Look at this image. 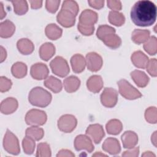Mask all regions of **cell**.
<instances>
[{
    "label": "cell",
    "mask_w": 157,
    "mask_h": 157,
    "mask_svg": "<svg viewBox=\"0 0 157 157\" xmlns=\"http://www.w3.org/2000/svg\"><path fill=\"white\" fill-rule=\"evenodd\" d=\"M131 18L137 26L144 27L151 26L156 20V6L150 1H139L131 9Z\"/></svg>",
    "instance_id": "1"
},
{
    "label": "cell",
    "mask_w": 157,
    "mask_h": 157,
    "mask_svg": "<svg viewBox=\"0 0 157 157\" xmlns=\"http://www.w3.org/2000/svg\"><path fill=\"white\" fill-rule=\"evenodd\" d=\"M52 94L42 87L33 88L28 95L29 102L34 106L45 107L50 104L52 101Z\"/></svg>",
    "instance_id": "2"
},
{
    "label": "cell",
    "mask_w": 157,
    "mask_h": 157,
    "mask_svg": "<svg viewBox=\"0 0 157 157\" xmlns=\"http://www.w3.org/2000/svg\"><path fill=\"white\" fill-rule=\"evenodd\" d=\"M117 84L119 87V93L124 98L129 100H134L142 96L140 92L127 80L121 79L117 82Z\"/></svg>",
    "instance_id": "3"
},
{
    "label": "cell",
    "mask_w": 157,
    "mask_h": 157,
    "mask_svg": "<svg viewBox=\"0 0 157 157\" xmlns=\"http://www.w3.org/2000/svg\"><path fill=\"white\" fill-rule=\"evenodd\" d=\"M47 119L46 113L41 110L33 109L29 110L25 116V121L31 126H42L44 124Z\"/></svg>",
    "instance_id": "4"
},
{
    "label": "cell",
    "mask_w": 157,
    "mask_h": 157,
    "mask_svg": "<svg viewBox=\"0 0 157 157\" xmlns=\"http://www.w3.org/2000/svg\"><path fill=\"white\" fill-rule=\"evenodd\" d=\"M3 146L4 150L12 155H17L20 152L19 142L17 136L9 129H7L4 136Z\"/></svg>",
    "instance_id": "5"
},
{
    "label": "cell",
    "mask_w": 157,
    "mask_h": 157,
    "mask_svg": "<svg viewBox=\"0 0 157 157\" xmlns=\"http://www.w3.org/2000/svg\"><path fill=\"white\" fill-rule=\"evenodd\" d=\"M50 66L53 74L60 77H66L69 72L70 69L67 61L61 56L55 57L50 63Z\"/></svg>",
    "instance_id": "6"
},
{
    "label": "cell",
    "mask_w": 157,
    "mask_h": 157,
    "mask_svg": "<svg viewBox=\"0 0 157 157\" xmlns=\"http://www.w3.org/2000/svg\"><path fill=\"white\" fill-rule=\"evenodd\" d=\"M77 124L76 118L70 114L62 115L58 120V129L65 133H70L73 131Z\"/></svg>",
    "instance_id": "7"
},
{
    "label": "cell",
    "mask_w": 157,
    "mask_h": 157,
    "mask_svg": "<svg viewBox=\"0 0 157 157\" xmlns=\"http://www.w3.org/2000/svg\"><path fill=\"white\" fill-rule=\"evenodd\" d=\"M118 101V93L112 88H105L101 94L102 104L108 108L114 107Z\"/></svg>",
    "instance_id": "8"
},
{
    "label": "cell",
    "mask_w": 157,
    "mask_h": 157,
    "mask_svg": "<svg viewBox=\"0 0 157 157\" xmlns=\"http://www.w3.org/2000/svg\"><path fill=\"white\" fill-rule=\"evenodd\" d=\"M75 17L72 12L61 9L56 16V20L59 24L65 28H70L74 25Z\"/></svg>",
    "instance_id": "9"
},
{
    "label": "cell",
    "mask_w": 157,
    "mask_h": 157,
    "mask_svg": "<svg viewBox=\"0 0 157 157\" xmlns=\"http://www.w3.org/2000/svg\"><path fill=\"white\" fill-rule=\"evenodd\" d=\"M98 19V15L96 12L90 9H85L80 15L78 25L86 27L94 26Z\"/></svg>",
    "instance_id": "10"
},
{
    "label": "cell",
    "mask_w": 157,
    "mask_h": 157,
    "mask_svg": "<svg viewBox=\"0 0 157 157\" xmlns=\"http://www.w3.org/2000/svg\"><path fill=\"white\" fill-rule=\"evenodd\" d=\"M103 61L102 57L95 52H90L86 55L87 68L91 72H97L102 67Z\"/></svg>",
    "instance_id": "11"
},
{
    "label": "cell",
    "mask_w": 157,
    "mask_h": 157,
    "mask_svg": "<svg viewBox=\"0 0 157 157\" xmlns=\"http://www.w3.org/2000/svg\"><path fill=\"white\" fill-rule=\"evenodd\" d=\"M86 134L94 143L99 144L105 136L102 126L99 124H93L88 126L86 130Z\"/></svg>",
    "instance_id": "12"
},
{
    "label": "cell",
    "mask_w": 157,
    "mask_h": 157,
    "mask_svg": "<svg viewBox=\"0 0 157 157\" xmlns=\"http://www.w3.org/2000/svg\"><path fill=\"white\" fill-rule=\"evenodd\" d=\"M74 147L77 151L85 150L89 153L92 152L94 149L90 138L87 136L82 134L76 136L74 140Z\"/></svg>",
    "instance_id": "13"
},
{
    "label": "cell",
    "mask_w": 157,
    "mask_h": 157,
    "mask_svg": "<svg viewBox=\"0 0 157 157\" xmlns=\"http://www.w3.org/2000/svg\"><path fill=\"white\" fill-rule=\"evenodd\" d=\"M30 74L33 78L40 80L47 78L49 74V70L46 64L42 63H37L31 67Z\"/></svg>",
    "instance_id": "14"
},
{
    "label": "cell",
    "mask_w": 157,
    "mask_h": 157,
    "mask_svg": "<svg viewBox=\"0 0 157 157\" xmlns=\"http://www.w3.org/2000/svg\"><path fill=\"white\" fill-rule=\"evenodd\" d=\"M102 149L110 155H117L120 152L121 147L117 139L108 137L102 144Z\"/></svg>",
    "instance_id": "15"
},
{
    "label": "cell",
    "mask_w": 157,
    "mask_h": 157,
    "mask_svg": "<svg viewBox=\"0 0 157 157\" xmlns=\"http://www.w3.org/2000/svg\"><path fill=\"white\" fill-rule=\"evenodd\" d=\"M123 146L124 148L131 149L134 148L138 142V136L132 131H125L121 137Z\"/></svg>",
    "instance_id": "16"
},
{
    "label": "cell",
    "mask_w": 157,
    "mask_h": 157,
    "mask_svg": "<svg viewBox=\"0 0 157 157\" xmlns=\"http://www.w3.org/2000/svg\"><path fill=\"white\" fill-rule=\"evenodd\" d=\"M103 80L100 75L91 76L86 82V86L89 91L93 93H99L103 87Z\"/></svg>",
    "instance_id": "17"
},
{
    "label": "cell",
    "mask_w": 157,
    "mask_h": 157,
    "mask_svg": "<svg viewBox=\"0 0 157 157\" xmlns=\"http://www.w3.org/2000/svg\"><path fill=\"white\" fill-rule=\"evenodd\" d=\"M18 105V101L16 99L7 98L1 103V112L5 115L11 114L17 109Z\"/></svg>",
    "instance_id": "18"
},
{
    "label": "cell",
    "mask_w": 157,
    "mask_h": 157,
    "mask_svg": "<svg viewBox=\"0 0 157 157\" xmlns=\"http://www.w3.org/2000/svg\"><path fill=\"white\" fill-rule=\"evenodd\" d=\"M132 64L138 68L145 69L149 61L148 57L141 51L134 52L131 57Z\"/></svg>",
    "instance_id": "19"
},
{
    "label": "cell",
    "mask_w": 157,
    "mask_h": 157,
    "mask_svg": "<svg viewBox=\"0 0 157 157\" xmlns=\"http://www.w3.org/2000/svg\"><path fill=\"white\" fill-rule=\"evenodd\" d=\"M71 64L72 71L75 73H80L85 68L86 60L80 54H75L71 58Z\"/></svg>",
    "instance_id": "20"
},
{
    "label": "cell",
    "mask_w": 157,
    "mask_h": 157,
    "mask_svg": "<svg viewBox=\"0 0 157 157\" xmlns=\"http://www.w3.org/2000/svg\"><path fill=\"white\" fill-rule=\"evenodd\" d=\"M131 77L134 83L140 88L145 87L149 82V77L144 72L139 70H134L131 72Z\"/></svg>",
    "instance_id": "21"
},
{
    "label": "cell",
    "mask_w": 157,
    "mask_h": 157,
    "mask_svg": "<svg viewBox=\"0 0 157 157\" xmlns=\"http://www.w3.org/2000/svg\"><path fill=\"white\" fill-rule=\"evenodd\" d=\"M17 47L18 51L23 55H29L33 53L34 45L31 40L26 38H23L18 40Z\"/></svg>",
    "instance_id": "22"
},
{
    "label": "cell",
    "mask_w": 157,
    "mask_h": 157,
    "mask_svg": "<svg viewBox=\"0 0 157 157\" xmlns=\"http://www.w3.org/2000/svg\"><path fill=\"white\" fill-rule=\"evenodd\" d=\"M55 53V47L50 42H46L42 44L39 48V56L44 61L49 60Z\"/></svg>",
    "instance_id": "23"
},
{
    "label": "cell",
    "mask_w": 157,
    "mask_h": 157,
    "mask_svg": "<svg viewBox=\"0 0 157 157\" xmlns=\"http://www.w3.org/2000/svg\"><path fill=\"white\" fill-rule=\"evenodd\" d=\"M63 83L64 89L67 93H73L78 89L80 80L77 77L71 75L64 80Z\"/></svg>",
    "instance_id": "24"
},
{
    "label": "cell",
    "mask_w": 157,
    "mask_h": 157,
    "mask_svg": "<svg viewBox=\"0 0 157 157\" xmlns=\"http://www.w3.org/2000/svg\"><path fill=\"white\" fill-rule=\"evenodd\" d=\"M15 31V25L10 20H6L0 24V36L2 38L11 37Z\"/></svg>",
    "instance_id": "25"
},
{
    "label": "cell",
    "mask_w": 157,
    "mask_h": 157,
    "mask_svg": "<svg viewBox=\"0 0 157 157\" xmlns=\"http://www.w3.org/2000/svg\"><path fill=\"white\" fill-rule=\"evenodd\" d=\"M150 32L147 29H136L132 33V40L136 44L145 42L150 37Z\"/></svg>",
    "instance_id": "26"
},
{
    "label": "cell",
    "mask_w": 157,
    "mask_h": 157,
    "mask_svg": "<svg viewBox=\"0 0 157 157\" xmlns=\"http://www.w3.org/2000/svg\"><path fill=\"white\" fill-rule=\"evenodd\" d=\"M44 84L47 88L55 93L60 92L63 88L61 80L52 75L47 77L45 80Z\"/></svg>",
    "instance_id": "27"
},
{
    "label": "cell",
    "mask_w": 157,
    "mask_h": 157,
    "mask_svg": "<svg viewBox=\"0 0 157 157\" xmlns=\"http://www.w3.org/2000/svg\"><path fill=\"white\" fill-rule=\"evenodd\" d=\"M104 44L112 49L118 48L121 44V38L115 33H111L105 36L101 40Z\"/></svg>",
    "instance_id": "28"
},
{
    "label": "cell",
    "mask_w": 157,
    "mask_h": 157,
    "mask_svg": "<svg viewBox=\"0 0 157 157\" xmlns=\"http://www.w3.org/2000/svg\"><path fill=\"white\" fill-rule=\"evenodd\" d=\"M45 32L48 39L51 40H56L61 36L63 30L56 24L51 23L46 26Z\"/></svg>",
    "instance_id": "29"
},
{
    "label": "cell",
    "mask_w": 157,
    "mask_h": 157,
    "mask_svg": "<svg viewBox=\"0 0 157 157\" xmlns=\"http://www.w3.org/2000/svg\"><path fill=\"white\" fill-rule=\"evenodd\" d=\"M105 128L108 134L117 135L122 131L123 124L120 120L117 119H112L107 122L105 125Z\"/></svg>",
    "instance_id": "30"
},
{
    "label": "cell",
    "mask_w": 157,
    "mask_h": 157,
    "mask_svg": "<svg viewBox=\"0 0 157 157\" xmlns=\"http://www.w3.org/2000/svg\"><path fill=\"white\" fill-rule=\"evenodd\" d=\"M11 72L15 78H23L27 74V66L22 62H17L12 66Z\"/></svg>",
    "instance_id": "31"
},
{
    "label": "cell",
    "mask_w": 157,
    "mask_h": 157,
    "mask_svg": "<svg viewBox=\"0 0 157 157\" xmlns=\"http://www.w3.org/2000/svg\"><path fill=\"white\" fill-rule=\"evenodd\" d=\"M108 18L109 22L116 26H122L125 21L124 16L122 13L119 12L118 11H110Z\"/></svg>",
    "instance_id": "32"
},
{
    "label": "cell",
    "mask_w": 157,
    "mask_h": 157,
    "mask_svg": "<svg viewBox=\"0 0 157 157\" xmlns=\"http://www.w3.org/2000/svg\"><path fill=\"white\" fill-rule=\"evenodd\" d=\"M26 136L31 137L36 141H38L42 139L44 135V129L37 126H33L26 129L25 132Z\"/></svg>",
    "instance_id": "33"
},
{
    "label": "cell",
    "mask_w": 157,
    "mask_h": 157,
    "mask_svg": "<svg viewBox=\"0 0 157 157\" xmlns=\"http://www.w3.org/2000/svg\"><path fill=\"white\" fill-rule=\"evenodd\" d=\"M144 48L150 55H155L157 52V39L155 36H151L145 42Z\"/></svg>",
    "instance_id": "34"
},
{
    "label": "cell",
    "mask_w": 157,
    "mask_h": 157,
    "mask_svg": "<svg viewBox=\"0 0 157 157\" xmlns=\"http://www.w3.org/2000/svg\"><path fill=\"white\" fill-rule=\"evenodd\" d=\"M14 9V12L18 15H22L26 13L28 10V5L26 1L18 0L11 1Z\"/></svg>",
    "instance_id": "35"
},
{
    "label": "cell",
    "mask_w": 157,
    "mask_h": 157,
    "mask_svg": "<svg viewBox=\"0 0 157 157\" xmlns=\"http://www.w3.org/2000/svg\"><path fill=\"white\" fill-rule=\"evenodd\" d=\"M22 146L25 153L27 155H31L33 153L35 149V140L31 137L26 136L24 137L22 141Z\"/></svg>",
    "instance_id": "36"
},
{
    "label": "cell",
    "mask_w": 157,
    "mask_h": 157,
    "mask_svg": "<svg viewBox=\"0 0 157 157\" xmlns=\"http://www.w3.org/2000/svg\"><path fill=\"white\" fill-rule=\"evenodd\" d=\"M51 150L50 145L46 142L39 143L37 147L36 156L37 157H50L51 156Z\"/></svg>",
    "instance_id": "37"
},
{
    "label": "cell",
    "mask_w": 157,
    "mask_h": 157,
    "mask_svg": "<svg viewBox=\"0 0 157 157\" xmlns=\"http://www.w3.org/2000/svg\"><path fill=\"white\" fill-rule=\"evenodd\" d=\"M111 33H115V28L109 25H103L98 27L96 32V36L101 40L102 38Z\"/></svg>",
    "instance_id": "38"
},
{
    "label": "cell",
    "mask_w": 157,
    "mask_h": 157,
    "mask_svg": "<svg viewBox=\"0 0 157 157\" xmlns=\"http://www.w3.org/2000/svg\"><path fill=\"white\" fill-rule=\"evenodd\" d=\"M157 111L156 107H150L145 112V118L147 122L155 124L157 122Z\"/></svg>",
    "instance_id": "39"
},
{
    "label": "cell",
    "mask_w": 157,
    "mask_h": 157,
    "mask_svg": "<svg viewBox=\"0 0 157 157\" xmlns=\"http://www.w3.org/2000/svg\"><path fill=\"white\" fill-rule=\"evenodd\" d=\"M61 9L67 10L72 12L76 16L79 10V7H78L77 3L75 1H71V0L64 1L63 2Z\"/></svg>",
    "instance_id": "40"
},
{
    "label": "cell",
    "mask_w": 157,
    "mask_h": 157,
    "mask_svg": "<svg viewBox=\"0 0 157 157\" xmlns=\"http://www.w3.org/2000/svg\"><path fill=\"white\" fill-rule=\"evenodd\" d=\"M60 2L59 0H47L45 2V8L48 12L55 13L59 7Z\"/></svg>",
    "instance_id": "41"
},
{
    "label": "cell",
    "mask_w": 157,
    "mask_h": 157,
    "mask_svg": "<svg viewBox=\"0 0 157 157\" xmlns=\"http://www.w3.org/2000/svg\"><path fill=\"white\" fill-rule=\"evenodd\" d=\"M12 85V83L10 79H8L4 76L0 77V91L1 93L9 91Z\"/></svg>",
    "instance_id": "42"
},
{
    "label": "cell",
    "mask_w": 157,
    "mask_h": 157,
    "mask_svg": "<svg viewBox=\"0 0 157 157\" xmlns=\"http://www.w3.org/2000/svg\"><path fill=\"white\" fill-rule=\"evenodd\" d=\"M156 59L155 58L151 59L148 61L146 69L148 74L151 75L152 77H156L157 73H156Z\"/></svg>",
    "instance_id": "43"
},
{
    "label": "cell",
    "mask_w": 157,
    "mask_h": 157,
    "mask_svg": "<svg viewBox=\"0 0 157 157\" xmlns=\"http://www.w3.org/2000/svg\"><path fill=\"white\" fill-rule=\"evenodd\" d=\"M77 28H78V30L80 31V33L81 34H82L84 36H86L92 35L94 31V26L86 27V26H83L80 25H78Z\"/></svg>",
    "instance_id": "44"
},
{
    "label": "cell",
    "mask_w": 157,
    "mask_h": 157,
    "mask_svg": "<svg viewBox=\"0 0 157 157\" xmlns=\"http://www.w3.org/2000/svg\"><path fill=\"white\" fill-rule=\"evenodd\" d=\"M107 7L112 9V10L118 11L121 9L122 6L120 1H114V0H108L107 1Z\"/></svg>",
    "instance_id": "45"
},
{
    "label": "cell",
    "mask_w": 157,
    "mask_h": 157,
    "mask_svg": "<svg viewBox=\"0 0 157 157\" xmlns=\"http://www.w3.org/2000/svg\"><path fill=\"white\" fill-rule=\"evenodd\" d=\"M139 153V148L137 147H134L132 148H131L129 150H127L124 151V153L122 154L123 156H138Z\"/></svg>",
    "instance_id": "46"
},
{
    "label": "cell",
    "mask_w": 157,
    "mask_h": 157,
    "mask_svg": "<svg viewBox=\"0 0 157 157\" xmlns=\"http://www.w3.org/2000/svg\"><path fill=\"white\" fill-rule=\"evenodd\" d=\"M89 5L96 9H101L104 7V1L103 0H98V1H88Z\"/></svg>",
    "instance_id": "47"
},
{
    "label": "cell",
    "mask_w": 157,
    "mask_h": 157,
    "mask_svg": "<svg viewBox=\"0 0 157 157\" xmlns=\"http://www.w3.org/2000/svg\"><path fill=\"white\" fill-rule=\"evenodd\" d=\"M57 157H63V156H69V157H74L75 155L70 150L66 149H62L58 151L56 155Z\"/></svg>",
    "instance_id": "48"
},
{
    "label": "cell",
    "mask_w": 157,
    "mask_h": 157,
    "mask_svg": "<svg viewBox=\"0 0 157 157\" xmlns=\"http://www.w3.org/2000/svg\"><path fill=\"white\" fill-rule=\"evenodd\" d=\"M31 7L33 9H37L42 7V1H29Z\"/></svg>",
    "instance_id": "49"
},
{
    "label": "cell",
    "mask_w": 157,
    "mask_h": 157,
    "mask_svg": "<svg viewBox=\"0 0 157 157\" xmlns=\"http://www.w3.org/2000/svg\"><path fill=\"white\" fill-rule=\"evenodd\" d=\"M7 56V53L6 50L2 46H1V62H3Z\"/></svg>",
    "instance_id": "50"
},
{
    "label": "cell",
    "mask_w": 157,
    "mask_h": 157,
    "mask_svg": "<svg viewBox=\"0 0 157 157\" xmlns=\"http://www.w3.org/2000/svg\"><path fill=\"white\" fill-rule=\"evenodd\" d=\"M6 15V13L4 11L3 4L2 2H0V18L2 20Z\"/></svg>",
    "instance_id": "51"
},
{
    "label": "cell",
    "mask_w": 157,
    "mask_h": 157,
    "mask_svg": "<svg viewBox=\"0 0 157 157\" xmlns=\"http://www.w3.org/2000/svg\"><path fill=\"white\" fill-rule=\"evenodd\" d=\"M151 142L153 145L156 147V131H155L151 136Z\"/></svg>",
    "instance_id": "52"
},
{
    "label": "cell",
    "mask_w": 157,
    "mask_h": 157,
    "mask_svg": "<svg viewBox=\"0 0 157 157\" xmlns=\"http://www.w3.org/2000/svg\"><path fill=\"white\" fill-rule=\"evenodd\" d=\"M155 156V155L151 153V151H145L144 154L142 155V156Z\"/></svg>",
    "instance_id": "53"
},
{
    "label": "cell",
    "mask_w": 157,
    "mask_h": 157,
    "mask_svg": "<svg viewBox=\"0 0 157 157\" xmlns=\"http://www.w3.org/2000/svg\"><path fill=\"white\" fill-rule=\"evenodd\" d=\"M106 156L107 155H104V154H102V153H101V152L100 151H99V152H96V153H94V155H93V156Z\"/></svg>",
    "instance_id": "54"
}]
</instances>
